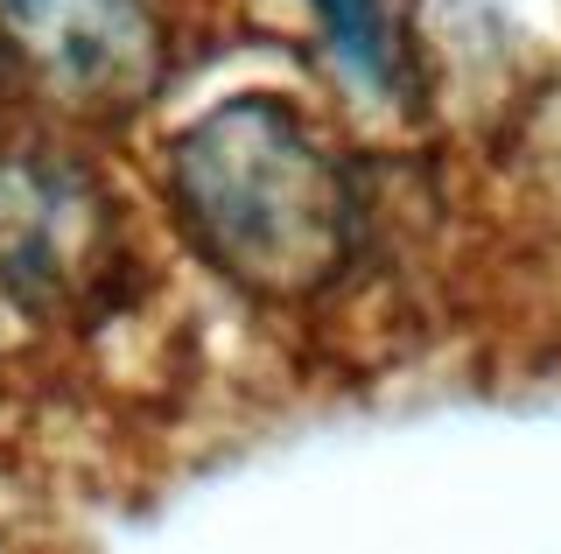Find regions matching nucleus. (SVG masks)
Masks as SVG:
<instances>
[{"instance_id":"2","label":"nucleus","mask_w":561,"mask_h":554,"mask_svg":"<svg viewBox=\"0 0 561 554\" xmlns=\"http://www.w3.org/2000/svg\"><path fill=\"white\" fill-rule=\"evenodd\" d=\"M0 14L78 99H134L154 84V22L140 0H0Z\"/></svg>"},{"instance_id":"3","label":"nucleus","mask_w":561,"mask_h":554,"mask_svg":"<svg viewBox=\"0 0 561 554\" xmlns=\"http://www.w3.org/2000/svg\"><path fill=\"white\" fill-rule=\"evenodd\" d=\"M316 22L351 78H365L373 92H400V43L386 22V0H316Z\"/></svg>"},{"instance_id":"1","label":"nucleus","mask_w":561,"mask_h":554,"mask_svg":"<svg viewBox=\"0 0 561 554\" xmlns=\"http://www.w3.org/2000/svg\"><path fill=\"white\" fill-rule=\"evenodd\" d=\"M175 204L197 246L253 288H302L344 246L337 176L274 99H239L175 148Z\"/></svg>"}]
</instances>
